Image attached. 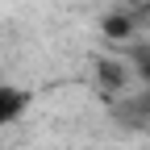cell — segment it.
Returning a JSON list of instances; mask_svg holds the SVG:
<instances>
[{"instance_id":"obj_1","label":"cell","mask_w":150,"mask_h":150,"mask_svg":"<svg viewBox=\"0 0 150 150\" xmlns=\"http://www.w3.org/2000/svg\"><path fill=\"white\" fill-rule=\"evenodd\" d=\"M29 104H33V92H29V88L0 79V129L17 125V121H21L25 112H29Z\"/></svg>"},{"instance_id":"obj_3","label":"cell","mask_w":150,"mask_h":150,"mask_svg":"<svg viewBox=\"0 0 150 150\" xmlns=\"http://www.w3.org/2000/svg\"><path fill=\"white\" fill-rule=\"evenodd\" d=\"M146 100H150V67H146Z\"/></svg>"},{"instance_id":"obj_2","label":"cell","mask_w":150,"mask_h":150,"mask_svg":"<svg viewBox=\"0 0 150 150\" xmlns=\"http://www.w3.org/2000/svg\"><path fill=\"white\" fill-rule=\"evenodd\" d=\"M104 29H108L112 38H121V33H129V21H125V17H112V21H108Z\"/></svg>"},{"instance_id":"obj_4","label":"cell","mask_w":150,"mask_h":150,"mask_svg":"<svg viewBox=\"0 0 150 150\" xmlns=\"http://www.w3.org/2000/svg\"><path fill=\"white\" fill-rule=\"evenodd\" d=\"M146 4H150V0H146Z\"/></svg>"}]
</instances>
